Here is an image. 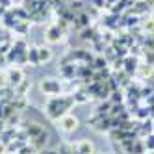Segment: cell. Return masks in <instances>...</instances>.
Returning a JSON list of instances; mask_svg holds the SVG:
<instances>
[{
    "instance_id": "obj_1",
    "label": "cell",
    "mask_w": 154,
    "mask_h": 154,
    "mask_svg": "<svg viewBox=\"0 0 154 154\" xmlns=\"http://www.w3.org/2000/svg\"><path fill=\"white\" fill-rule=\"evenodd\" d=\"M74 104V98L69 95V97H54L48 100V106H47V113L50 119H60L65 115V112Z\"/></svg>"
},
{
    "instance_id": "obj_2",
    "label": "cell",
    "mask_w": 154,
    "mask_h": 154,
    "mask_svg": "<svg viewBox=\"0 0 154 154\" xmlns=\"http://www.w3.org/2000/svg\"><path fill=\"white\" fill-rule=\"evenodd\" d=\"M41 91H45L47 95H58L61 91V84L52 78H45L41 80Z\"/></svg>"
},
{
    "instance_id": "obj_3",
    "label": "cell",
    "mask_w": 154,
    "mask_h": 154,
    "mask_svg": "<svg viewBox=\"0 0 154 154\" xmlns=\"http://www.w3.org/2000/svg\"><path fill=\"white\" fill-rule=\"evenodd\" d=\"M60 126H61L63 132H74L78 128V119L74 115H63L61 121H60Z\"/></svg>"
},
{
    "instance_id": "obj_4",
    "label": "cell",
    "mask_w": 154,
    "mask_h": 154,
    "mask_svg": "<svg viewBox=\"0 0 154 154\" xmlns=\"http://www.w3.org/2000/svg\"><path fill=\"white\" fill-rule=\"evenodd\" d=\"M63 34H65V32H63L58 24H54V26H50V28L47 30V41H48V43H60L61 37H63Z\"/></svg>"
},
{
    "instance_id": "obj_5",
    "label": "cell",
    "mask_w": 154,
    "mask_h": 154,
    "mask_svg": "<svg viewBox=\"0 0 154 154\" xmlns=\"http://www.w3.org/2000/svg\"><path fill=\"white\" fill-rule=\"evenodd\" d=\"M47 141H48V134L47 132H41L39 136H35V137H32V147H34L37 152L47 145Z\"/></svg>"
},
{
    "instance_id": "obj_6",
    "label": "cell",
    "mask_w": 154,
    "mask_h": 154,
    "mask_svg": "<svg viewBox=\"0 0 154 154\" xmlns=\"http://www.w3.org/2000/svg\"><path fill=\"white\" fill-rule=\"evenodd\" d=\"M8 78H9V85H13V87H17L20 82L24 80L23 78V71H20V69H11L9 74H8Z\"/></svg>"
},
{
    "instance_id": "obj_7",
    "label": "cell",
    "mask_w": 154,
    "mask_h": 154,
    "mask_svg": "<svg viewBox=\"0 0 154 154\" xmlns=\"http://www.w3.org/2000/svg\"><path fill=\"white\" fill-rule=\"evenodd\" d=\"M76 149H78V154H93V145L87 139L80 141L78 145H76Z\"/></svg>"
},
{
    "instance_id": "obj_8",
    "label": "cell",
    "mask_w": 154,
    "mask_h": 154,
    "mask_svg": "<svg viewBox=\"0 0 154 154\" xmlns=\"http://www.w3.org/2000/svg\"><path fill=\"white\" fill-rule=\"evenodd\" d=\"M28 60L35 65V67H39L41 65V60H39V52H37V48H30L28 50Z\"/></svg>"
},
{
    "instance_id": "obj_9",
    "label": "cell",
    "mask_w": 154,
    "mask_h": 154,
    "mask_svg": "<svg viewBox=\"0 0 154 154\" xmlns=\"http://www.w3.org/2000/svg\"><path fill=\"white\" fill-rule=\"evenodd\" d=\"M37 52H39V60L41 61H48L52 58V52H50L48 47H41V48H37Z\"/></svg>"
},
{
    "instance_id": "obj_10",
    "label": "cell",
    "mask_w": 154,
    "mask_h": 154,
    "mask_svg": "<svg viewBox=\"0 0 154 154\" xmlns=\"http://www.w3.org/2000/svg\"><path fill=\"white\" fill-rule=\"evenodd\" d=\"M125 63H126V67H125V69H126V72H128V74H132V72L136 71V60L126 58V60H125Z\"/></svg>"
},
{
    "instance_id": "obj_11",
    "label": "cell",
    "mask_w": 154,
    "mask_h": 154,
    "mask_svg": "<svg viewBox=\"0 0 154 154\" xmlns=\"http://www.w3.org/2000/svg\"><path fill=\"white\" fill-rule=\"evenodd\" d=\"M145 145H147V149L154 150V136H149V137H147V141H145Z\"/></svg>"
},
{
    "instance_id": "obj_12",
    "label": "cell",
    "mask_w": 154,
    "mask_h": 154,
    "mask_svg": "<svg viewBox=\"0 0 154 154\" xmlns=\"http://www.w3.org/2000/svg\"><path fill=\"white\" fill-rule=\"evenodd\" d=\"M35 152H37V150H35L34 147H32V149H30V147H24V149H23V150H20L19 154H35Z\"/></svg>"
},
{
    "instance_id": "obj_13",
    "label": "cell",
    "mask_w": 154,
    "mask_h": 154,
    "mask_svg": "<svg viewBox=\"0 0 154 154\" xmlns=\"http://www.w3.org/2000/svg\"><path fill=\"white\" fill-rule=\"evenodd\" d=\"M112 95H113V102H123V95H121L119 91H113Z\"/></svg>"
},
{
    "instance_id": "obj_14",
    "label": "cell",
    "mask_w": 154,
    "mask_h": 154,
    "mask_svg": "<svg viewBox=\"0 0 154 154\" xmlns=\"http://www.w3.org/2000/svg\"><path fill=\"white\" fill-rule=\"evenodd\" d=\"M0 6H11V0H0Z\"/></svg>"
}]
</instances>
